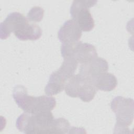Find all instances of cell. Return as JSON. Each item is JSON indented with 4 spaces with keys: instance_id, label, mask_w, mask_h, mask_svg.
I'll use <instances>...</instances> for the list:
<instances>
[{
    "instance_id": "7",
    "label": "cell",
    "mask_w": 134,
    "mask_h": 134,
    "mask_svg": "<svg viewBox=\"0 0 134 134\" xmlns=\"http://www.w3.org/2000/svg\"><path fill=\"white\" fill-rule=\"evenodd\" d=\"M32 114V133H49L54 117L51 111H40Z\"/></svg>"
},
{
    "instance_id": "14",
    "label": "cell",
    "mask_w": 134,
    "mask_h": 134,
    "mask_svg": "<svg viewBox=\"0 0 134 134\" xmlns=\"http://www.w3.org/2000/svg\"><path fill=\"white\" fill-rule=\"evenodd\" d=\"M78 63V62L73 58H64V61L58 71L67 81L74 75Z\"/></svg>"
},
{
    "instance_id": "2",
    "label": "cell",
    "mask_w": 134,
    "mask_h": 134,
    "mask_svg": "<svg viewBox=\"0 0 134 134\" xmlns=\"http://www.w3.org/2000/svg\"><path fill=\"white\" fill-rule=\"evenodd\" d=\"M61 53L64 58H73L81 64L97 57L96 49L93 45L79 41L62 43Z\"/></svg>"
},
{
    "instance_id": "8",
    "label": "cell",
    "mask_w": 134,
    "mask_h": 134,
    "mask_svg": "<svg viewBox=\"0 0 134 134\" xmlns=\"http://www.w3.org/2000/svg\"><path fill=\"white\" fill-rule=\"evenodd\" d=\"M82 31L74 20H66L60 27L58 37L62 43L77 41L82 36Z\"/></svg>"
},
{
    "instance_id": "10",
    "label": "cell",
    "mask_w": 134,
    "mask_h": 134,
    "mask_svg": "<svg viewBox=\"0 0 134 134\" xmlns=\"http://www.w3.org/2000/svg\"><path fill=\"white\" fill-rule=\"evenodd\" d=\"M66 80L57 71L53 72L50 76L44 92L46 95L52 96L62 91L65 87Z\"/></svg>"
},
{
    "instance_id": "6",
    "label": "cell",
    "mask_w": 134,
    "mask_h": 134,
    "mask_svg": "<svg viewBox=\"0 0 134 134\" xmlns=\"http://www.w3.org/2000/svg\"><path fill=\"white\" fill-rule=\"evenodd\" d=\"M108 70V64L107 61L103 58L97 57L82 64L79 74L93 83L94 81L99 75L107 72Z\"/></svg>"
},
{
    "instance_id": "17",
    "label": "cell",
    "mask_w": 134,
    "mask_h": 134,
    "mask_svg": "<svg viewBox=\"0 0 134 134\" xmlns=\"http://www.w3.org/2000/svg\"><path fill=\"white\" fill-rule=\"evenodd\" d=\"M44 14V10L39 6H35L28 12L27 15V19L28 21L37 23L40 22L43 18Z\"/></svg>"
},
{
    "instance_id": "16",
    "label": "cell",
    "mask_w": 134,
    "mask_h": 134,
    "mask_svg": "<svg viewBox=\"0 0 134 134\" xmlns=\"http://www.w3.org/2000/svg\"><path fill=\"white\" fill-rule=\"evenodd\" d=\"M68 120L64 118L54 119L49 129V133H66L70 130Z\"/></svg>"
},
{
    "instance_id": "1",
    "label": "cell",
    "mask_w": 134,
    "mask_h": 134,
    "mask_svg": "<svg viewBox=\"0 0 134 134\" xmlns=\"http://www.w3.org/2000/svg\"><path fill=\"white\" fill-rule=\"evenodd\" d=\"M66 94L71 97H79L83 102H89L95 97L97 89L90 80L80 74L73 75L65 83Z\"/></svg>"
},
{
    "instance_id": "4",
    "label": "cell",
    "mask_w": 134,
    "mask_h": 134,
    "mask_svg": "<svg viewBox=\"0 0 134 134\" xmlns=\"http://www.w3.org/2000/svg\"><path fill=\"white\" fill-rule=\"evenodd\" d=\"M111 109L116 115L115 125L128 127L133 119V100L118 96L115 97L110 103Z\"/></svg>"
},
{
    "instance_id": "9",
    "label": "cell",
    "mask_w": 134,
    "mask_h": 134,
    "mask_svg": "<svg viewBox=\"0 0 134 134\" xmlns=\"http://www.w3.org/2000/svg\"><path fill=\"white\" fill-rule=\"evenodd\" d=\"M13 97L19 108L25 112L29 113L34 96L28 94L27 89L24 86L16 85L13 92Z\"/></svg>"
},
{
    "instance_id": "11",
    "label": "cell",
    "mask_w": 134,
    "mask_h": 134,
    "mask_svg": "<svg viewBox=\"0 0 134 134\" xmlns=\"http://www.w3.org/2000/svg\"><path fill=\"white\" fill-rule=\"evenodd\" d=\"M56 106L55 98L51 96L42 95L34 97L30 114H35L40 111H51Z\"/></svg>"
},
{
    "instance_id": "12",
    "label": "cell",
    "mask_w": 134,
    "mask_h": 134,
    "mask_svg": "<svg viewBox=\"0 0 134 134\" xmlns=\"http://www.w3.org/2000/svg\"><path fill=\"white\" fill-rule=\"evenodd\" d=\"M97 90L103 91H111L117 85L116 77L111 73L105 72L99 75L93 82Z\"/></svg>"
},
{
    "instance_id": "3",
    "label": "cell",
    "mask_w": 134,
    "mask_h": 134,
    "mask_svg": "<svg viewBox=\"0 0 134 134\" xmlns=\"http://www.w3.org/2000/svg\"><path fill=\"white\" fill-rule=\"evenodd\" d=\"M97 1H74L70 8V14L83 31H90L94 27V20L88 9L94 6Z\"/></svg>"
},
{
    "instance_id": "5",
    "label": "cell",
    "mask_w": 134,
    "mask_h": 134,
    "mask_svg": "<svg viewBox=\"0 0 134 134\" xmlns=\"http://www.w3.org/2000/svg\"><path fill=\"white\" fill-rule=\"evenodd\" d=\"M28 20L23 14L18 12L10 13L0 25V37L7 39L11 32H17L21 30L28 24Z\"/></svg>"
},
{
    "instance_id": "13",
    "label": "cell",
    "mask_w": 134,
    "mask_h": 134,
    "mask_svg": "<svg viewBox=\"0 0 134 134\" xmlns=\"http://www.w3.org/2000/svg\"><path fill=\"white\" fill-rule=\"evenodd\" d=\"M14 35L20 40H36L41 36L42 30L38 25L28 23L21 30L15 32Z\"/></svg>"
},
{
    "instance_id": "15",
    "label": "cell",
    "mask_w": 134,
    "mask_h": 134,
    "mask_svg": "<svg viewBox=\"0 0 134 134\" xmlns=\"http://www.w3.org/2000/svg\"><path fill=\"white\" fill-rule=\"evenodd\" d=\"M16 125L19 131L24 133H31V114L25 112L21 114L17 119Z\"/></svg>"
}]
</instances>
